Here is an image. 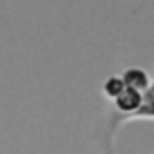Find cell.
I'll list each match as a JSON object with an SVG mask.
<instances>
[{"label":"cell","mask_w":154,"mask_h":154,"mask_svg":"<svg viewBox=\"0 0 154 154\" xmlns=\"http://www.w3.org/2000/svg\"><path fill=\"white\" fill-rule=\"evenodd\" d=\"M120 76H122V80H123V84H125L127 89L138 91L141 94L150 87V82H152L150 76H149V72L145 69H141V67H129Z\"/></svg>","instance_id":"cell-3"},{"label":"cell","mask_w":154,"mask_h":154,"mask_svg":"<svg viewBox=\"0 0 154 154\" xmlns=\"http://www.w3.org/2000/svg\"><path fill=\"white\" fill-rule=\"evenodd\" d=\"M152 154H154V152H152Z\"/></svg>","instance_id":"cell-5"},{"label":"cell","mask_w":154,"mask_h":154,"mask_svg":"<svg viewBox=\"0 0 154 154\" xmlns=\"http://www.w3.org/2000/svg\"><path fill=\"white\" fill-rule=\"evenodd\" d=\"M123 91H125V84H123V80H122V76H118V74L109 76V78L103 82V85H102L103 96H105L107 100H111V102H114Z\"/></svg>","instance_id":"cell-4"},{"label":"cell","mask_w":154,"mask_h":154,"mask_svg":"<svg viewBox=\"0 0 154 154\" xmlns=\"http://www.w3.org/2000/svg\"><path fill=\"white\" fill-rule=\"evenodd\" d=\"M141 102H143V94H141V93L125 87V91L112 102L114 107H116V111L120 112V114H116V116H120V118L132 116V114L141 107Z\"/></svg>","instance_id":"cell-2"},{"label":"cell","mask_w":154,"mask_h":154,"mask_svg":"<svg viewBox=\"0 0 154 154\" xmlns=\"http://www.w3.org/2000/svg\"><path fill=\"white\" fill-rule=\"evenodd\" d=\"M132 120H154V80L150 82V87L143 93V102H141V107L132 114V116H127V118H120V116H112L111 118V125H109V134H107V141H109V149H112V143H114V138H116V132L120 131V127L123 123H129Z\"/></svg>","instance_id":"cell-1"}]
</instances>
